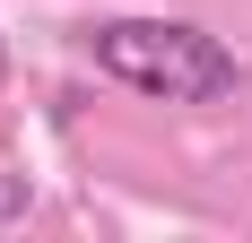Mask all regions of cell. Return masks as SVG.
Returning a JSON list of instances; mask_svg holds the SVG:
<instances>
[{
    "label": "cell",
    "instance_id": "1",
    "mask_svg": "<svg viewBox=\"0 0 252 243\" xmlns=\"http://www.w3.org/2000/svg\"><path fill=\"white\" fill-rule=\"evenodd\" d=\"M78 52L157 104H226L244 87V61L191 18H96L78 26Z\"/></svg>",
    "mask_w": 252,
    "mask_h": 243
},
{
    "label": "cell",
    "instance_id": "2",
    "mask_svg": "<svg viewBox=\"0 0 252 243\" xmlns=\"http://www.w3.org/2000/svg\"><path fill=\"white\" fill-rule=\"evenodd\" d=\"M26 209H35V191H26V174H0V226H18Z\"/></svg>",
    "mask_w": 252,
    "mask_h": 243
}]
</instances>
